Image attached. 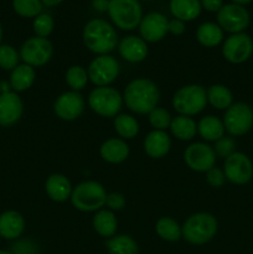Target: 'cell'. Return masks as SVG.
<instances>
[{
    "mask_svg": "<svg viewBox=\"0 0 253 254\" xmlns=\"http://www.w3.org/2000/svg\"><path fill=\"white\" fill-rule=\"evenodd\" d=\"M123 101L129 111L139 116H145L158 107L160 89L151 79L143 77L135 78L126 84Z\"/></svg>",
    "mask_w": 253,
    "mask_h": 254,
    "instance_id": "obj_1",
    "label": "cell"
},
{
    "mask_svg": "<svg viewBox=\"0 0 253 254\" xmlns=\"http://www.w3.org/2000/svg\"><path fill=\"white\" fill-rule=\"evenodd\" d=\"M83 44L92 54L109 55L117 49L119 37L112 24L103 19H92L84 25L82 31Z\"/></svg>",
    "mask_w": 253,
    "mask_h": 254,
    "instance_id": "obj_2",
    "label": "cell"
},
{
    "mask_svg": "<svg viewBox=\"0 0 253 254\" xmlns=\"http://www.w3.org/2000/svg\"><path fill=\"white\" fill-rule=\"evenodd\" d=\"M183 238L193 246H202L215 238L218 231L217 218L208 212H197L189 216L181 226Z\"/></svg>",
    "mask_w": 253,
    "mask_h": 254,
    "instance_id": "obj_3",
    "label": "cell"
},
{
    "mask_svg": "<svg viewBox=\"0 0 253 254\" xmlns=\"http://www.w3.org/2000/svg\"><path fill=\"white\" fill-rule=\"evenodd\" d=\"M107 191L101 183L86 180L74 186L71 195V203L81 212H97L106 206Z\"/></svg>",
    "mask_w": 253,
    "mask_h": 254,
    "instance_id": "obj_4",
    "label": "cell"
},
{
    "mask_svg": "<svg viewBox=\"0 0 253 254\" xmlns=\"http://www.w3.org/2000/svg\"><path fill=\"white\" fill-rule=\"evenodd\" d=\"M171 104L180 116H197L207 106L206 88L200 84H186L180 87L174 93Z\"/></svg>",
    "mask_w": 253,
    "mask_h": 254,
    "instance_id": "obj_5",
    "label": "cell"
},
{
    "mask_svg": "<svg viewBox=\"0 0 253 254\" xmlns=\"http://www.w3.org/2000/svg\"><path fill=\"white\" fill-rule=\"evenodd\" d=\"M88 106L93 113L103 118H114L123 108V96L113 87H96L89 93Z\"/></svg>",
    "mask_w": 253,
    "mask_h": 254,
    "instance_id": "obj_6",
    "label": "cell"
},
{
    "mask_svg": "<svg viewBox=\"0 0 253 254\" xmlns=\"http://www.w3.org/2000/svg\"><path fill=\"white\" fill-rule=\"evenodd\" d=\"M108 15L114 26L131 31L140 24L143 9L138 0H109Z\"/></svg>",
    "mask_w": 253,
    "mask_h": 254,
    "instance_id": "obj_7",
    "label": "cell"
},
{
    "mask_svg": "<svg viewBox=\"0 0 253 254\" xmlns=\"http://www.w3.org/2000/svg\"><path fill=\"white\" fill-rule=\"evenodd\" d=\"M222 122L231 136L245 135L253 127V108L245 102L232 103L225 111Z\"/></svg>",
    "mask_w": 253,
    "mask_h": 254,
    "instance_id": "obj_8",
    "label": "cell"
},
{
    "mask_svg": "<svg viewBox=\"0 0 253 254\" xmlns=\"http://www.w3.org/2000/svg\"><path fill=\"white\" fill-rule=\"evenodd\" d=\"M20 60L22 64L37 68L49 64L54 55V46L49 39L32 36L25 40L20 47Z\"/></svg>",
    "mask_w": 253,
    "mask_h": 254,
    "instance_id": "obj_9",
    "label": "cell"
},
{
    "mask_svg": "<svg viewBox=\"0 0 253 254\" xmlns=\"http://www.w3.org/2000/svg\"><path fill=\"white\" fill-rule=\"evenodd\" d=\"M89 81L96 87H108L118 78L121 73V66L116 57L112 55H99L89 64L88 68Z\"/></svg>",
    "mask_w": 253,
    "mask_h": 254,
    "instance_id": "obj_10",
    "label": "cell"
},
{
    "mask_svg": "<svg viewBox=\"0 0 253 254\" xmlns=\"http://www.w3.org/2000/svg\"><path fill=\"white\" fill-rule=\"evenodd\" d=\"M253 55V40L245 32L232 34L223 41L222 56L233 64H245Z\"/></svg>",
    "mask_w": 253,
    "mask_h": 254,
    "instance_id": "obj_11",
    "label": "cell"
},
{
    "mask_svg": "<svg viewBox=\"0 0 253 254\" xmlns=\"http://www.w3.org/2000/svg\"><path fill=\"white\" fill-rule=\"evenodd\" d=\"M216 158L213 146L203 141H195L184 151V161L188 168L196 173H207L216 165Z\"/></svg>",
    "mask_w": 253,
    "mask_h": 254,
    "instance_id": "obj_12",
    "label": "cell"
},
{
    "mask_svg": "<svg viewBox=\"0 0 253 254\" xmlns=\"http://www.w3.org/2000/svg\"><path fill=\"white\" fill-rule=\"evenodd\" d=\"M251 21L247 9L242 5L226 4L218 10L217 24L223 31L232 34H240L248 27Z\"/></svg>",
    "mask_w": 253,
    "mask_h": 254,
    "instance_id": "obj_13",
    "label": "cell"
},
{
    "mask_svg": "<svg viewBox=\"0 0 253 254\" xmlns=\"http://www.w3.org/2000/svg\"><path fill=\"white\" fill-rule=\"evenodd\" d=\"M223 173L226 180L233 185H246L253 178V163L246 154L236 151L225 159Z\"/></svg>",
    "mask_w": 253,
    "mask_h": 254,
    "instance_id": "obj_14",
    "label": "cell"
},
{
    "mask_svg": "<svg viewBox=\"0 0 253 254\" xmlns=\"http://www.w3.org/2000/svg\"><path fill=\"white\" fill-rule=\"evenodd\" d=\"M86 102L81 92L66 91L60 94L54 103V112L61 121L73 122L83 114Z\"/></svg>",
    "mask_w": 253,
    "mask_h": 254,
    "instance_id": "obj_15",
    "label": "cell"
},
{
    "mask_svg": "<svg viewBox=\"0 0 253 254\" xmlns=\"http://www.w3.org/2000/svg\"><path fill=\"white\" fill-rule=\"evenodd\" d=\"M168 22L165 15L160 12H149L143 16L139 24V34L146 44L161 41L168 34Z\"/></svg>",
    "mask_w": 253,
    "mask_h": 254,
    "instance_id": "obj_16",
    "label": "cell"
},
{
    "mask_svg": "<svg viewBox=\"0 0 253 254\" xmlns=\"http://www.w3.org/2000/svg\"><path fill=\"white\" fill-rule=\"evenodd\" d=\"M24 103L14 91L0 93V127H11L21 119Z\"/></svg>",
    "mask_w": 253,
    "mask_h": 254,
    "instance_id": "obj_17",
    "label": "cell"
},
{
    "mask_svg": "<svg viewBox=\"0 0 253 254\" xmlns=\"http://www.w3.org/2000/svg\"><path fill=\"white\" fill-rule=\"evenodd\" d=\"M119 55L123 60L130 64H139L143 62L148 57L149 47L148 44L136 35H128L119 40V44L117 46Z\"/></svg>",
    "mask_w": 253,
    "mask_h": 254,
    "instance_id": "obj_18",
    "label": "cell"
},
{
    "mask_svg": "<svg viewBox=\"0 0 253 254\" xmlns=\"http://www.w3.org/2000/svg\"><path fill=\"white\" fill-rule=\"evenodd\" d=\"M25 231V218L15 210L0 213V237L7 241L19 240Z\"/></svg>",
    "mask_w": 253,
    "mask_h": 254,
    "instance_id": "obj_19",
    "label": "cell"
},
{
    "mask_svg": "<svg viewBox=\"0 0 253 254\" xmlns=\"http://www.w3.org/2000/svg\"><path fill=\"white\" fill-rule=\"evenodd\" d=\"M146 155L153 159H161L169 154L171 149V138L164 130H151L146 134L143 141Z\"/></svg>",
    "mask_w": 253,
    "mask_h": 254,
    "instance_id": "obj_20",
    "label": "cell"
},
{
    "mask_svg": "<svg viewBox=\"0 0 253 254\" xmlns=\"http://www.w3.org/2000/svg\"><path fill=\"white\" fill-rule=\"evenodd\" d=\"M71 181L63 174H52L45 181V191L47 196L55 202H64L69 200L72 195Z\"/></svg>",
    "mask_w": 253,
    "mask_h": 254,
    "instance_id": "obj_21",
    "label": "cell"
},
{
    "mask_svg": "<svg viewBox=\"0 0 253 254\" xmlns=\"http://www.w3.org/2000/svg\"><path fill=\"white\" fill-rule=\"evenodd\" d=\"M99 154L104 161L109 164H122L129 158L130 148L124 139L109 138L102 143Z\"/></svg>",
    "mask_w": 253,
    "mask_h": 254,
    "instance_id": "obj_22",
    "label": "cell"
},
{
    "mask_svg": "<svg viewBox=\"0 0 253 254\" xmlns=\"http://www.w3.org/2000/svg\"><path fill=\"white\" fill-rule=\"evenodd\" d=\"M92 226L101 237L109 240L116 236L117 230H118V220H117L114 212L109 211L108 208H102V210L94 212L93 218H92Z\"/></svg>",
    "mask_w": 253,
    "mask_h": 254,
    "instance_id": "obj_23",
    "label": "cell"
},
{
    "mask_svg": "<svg viewBox=\"0 0 253 254\" xmlns=\"http://www.w3.org/2000/svg\"><path fill=\"white\" fill-rule=\"evenodd\" d=\"M35 79H36V71L34 67L21 64L10 72L9 83L11 91L20 93L31 88L32 84L35 83Z\"/></svg>",
    "mask_w": 253,
    "mask_h": 254,
    "instance_id": "obj_24",
    "label": "cell"
},
{
    "mask_svg": "<svg viewBox=\"0 0 253 254\" xmlns=\"http://www.w3.org/2000/svg\"><path fill=\"white\" fill-rule=\"evenodd\" d=\"M169 9L174 19L188 22L198 17L202 7H201L200 0H170Z\"/></svg>",
    "mask_w": 253,
    "mask_h": 254,
    "instance_id": "obj_25",
    "label": "cell"
},
{
    "mask_svg": "<svg viewBox=\"0 0 253 254\" xmlns=\"http://www.w3.org/2000/svg\"><path fill=\"white\" fill-rule=\"evenodd\" d=\"M225 126L222 119L216 116H206L198 121L197 134L205 141H217L225 135Z\"/></svg>",
    "mask_w": 253,
    "mask_h": 254,
    "instance_id": "obj_26",
    "label": "cell"
},
{
    "mask_svg": "<svg viewBox=\"0 0 253 254\" xmlns=\"http://www.w3.org/2000/svg\"><path fill=\"white\" fill-rule=\"evenodd\" d=\"M196 40L201 46L213 49L223 42V30L216 22H203L196 30Z\"/></svg>",
    "mask_w": 253,
    "mask_h": 254,
    "instance_id": "obj_27",
    "label": "cell"
},
{
    "mask_svg": "<svg viewBox=\"0 0 253 254\" xmlns=\"http://www.w3.org/2000/svg\"><path fill=\"white\" fill-rule=\"evenodd\" d=\"M170 131L178 140L190 141L197 134V123L193 121L192 117L176 116L173 118L170 124Z\"/></svg>",
    "mask_w": 253,
    "mask_h": 254,
    "instance_id": "obj_28",
    "label": "cell"
},
{
    "mask_svg": "<svg viewBox=\"0 0 253 254\" xmlns=\"http://www.w3.org/2000/svg\"><path fill=\"white\" fill-rule=\"evenodd\" d=\"M207 103L218 111H226L233 103V94L223 84H212L206 89Z\"/></svg>",
    "mask_w": 253,
    "mask_h": 254,
    "instance_id": "obj_29",
    "label": "cell"
},
{
    "mask_svg": "<svg viewBox=\"0 0 253 254\" xmlns=\"http://www.w3.org/2000/svg\"><path fill=\"white\" fill-rule=\"evenodd\" d=\"M155 232L166 242H178L183 238V230L176 220L171 217H160L155 223Z\"/></svg>",
    "mask_w": 253,
    "mask_h": 254,
    "instance_id": "obj_30",
    "label": "cell"
},
{
    "mask_svg": "<svg viewBox=\"0 0 253 254\" xmlns=\"http://www.w3.org/2000/svg\"><path fill=\"white\" fill-rule=\"evenodd\" d=\"M109 254H139L138 243L129 235H116L106 243Z\"/></svg>",
    "mask_w": 253,
    "mask_h": 254,
    "instance_id": "obj_31",
    "label": "cell"
},
{
    "mask_svg": "<svg viewBox=\"0 0 253 254\" xmlns=\"http://www.w3.org/2000/svg\"><path fill=\"white\" fill-rule=\"evenodd\" d=\"M114 130L124 140L134 139L139 134V123L130 114H118L113 121Z\"/></svg>",
    "mask_w": 253,
    "mask_h": 254,
    "instance_id": "obj_32",
    "label": "cell"
},
{
    "mask_svg": "<svg viewBox=\"0 0 253 254\" xmlns=\"http://www.w3.org/2000/svg\"><path fill=\"white\" fill-rule=\"evenodd\" d=\"M64 79L71 91L81 92L86 88L89 82L88 72L81 64H73V66L68 67V69L66 71Z\"/></svg>",
    "mask_w": 253,
    "mask_h": 254,
    "instance_id": "obj_33",
    "label": "cell"
},
{
    "mask_svg": "<svg viewBox=\"0 0 253 254\" xmlns=\"http://www.w3.org/2000/svg\"><path fill=\"white\" fill-rule=\"evenodd\" d=\"M41 0H12V9L19 16L35 19L42 12Z\"/></svg>",
    "mask_w": 253,
    "mask_h": 254,
    "instance_id": "obj_34",
    "label": "cell"
},
{
    "mask_svg": "<svg viewBox=\"0 0 253 254\" xmlns=\"http://www.w3.org/2000/svg\"><path fill=\"white\" fill-rule=\"evenodd\" d=\"M20 54L11 45H0V68L10 71L19 66Z\"/></svg>",
    "mask_w": 253,
    "mask_h": 254,
    "instance_id": "obj_35",
    "label": "cell"
},
{
    "mask_svg": "<svg viewBox=\"0 0 253 254\" xmlns=\"http://www.w3.org/2000/svg\"><path fill=\"white\" fill-rule=\"evenodd\" d=\"M148 119L150 126L153 127L154 130H164L170 128L171 121H173V117L169 113V111H166L165 108H161V107H156L154 108L150 113L148 114Z\"/></svg>",
    "mask_w": 253,
    "mask_h": 254,
    "instance_id": "obj_36",
    "label": "cell"
},
{
    "mask_svg": "<svg viewBox=\"0 0 253 254\" xmlns=\"http://www.w3.org/2000/svg\"><path fill=\"white\" fill-rule=\"evenodd\" d=\"M54 17L50 14H46V12H41L40 15H37L34 19V22H32L35 36L45 37V39H49V36L54 31Z\"/></svg>",
    "mask_w": 253,
    "mask_h": 254,
    "instance_id": "obj_37",
    "label": "cell"
},
{
    "mask_svg": "<svg viewBox=\"0 0 253 254\" xmlns=\"http://www.w3.org/2000/svg\"><path fill=\"white\" fill-rule=\"evenodd\" d=\"M236 148H237V143H236V140L233 139V136L223 135L222 138H220L217 141H215L213 150H215L216 156L226 159L230 155H232L233 153H236Z\"/></svg>",
    "mask_w": 253,
    "mask_h": 254,
    "instance_id": "obj_38",
    "label": "cell"
},
{
    "mask_svg": "<svg viewBox=\"0 0 253 254\" xmlns=\"http://www.w3.org/2000/svg\"><path fill=\"white\" fill-rule=\"evenodd\" d=\"M206 181H207V184L211 188L220 189L225 185V183L227 180H226L225 173H223L222 169L217 168V166H213L212 169H210L206 173Z\"/></svg>",
    "mask_w": 253,
    "mask_h": 254,
    "instance_id": "obj_39",
    "label": "cell"
},
{
    "mask_svg": "<svg viewBox=\"0 0 253 254\" xmlns=\"http://www.w3.org/2000/svg\"><path fill=\"white\" fill-rule=\"evenodd\" d=\"M126 200L124 197L123 193L121 192H111L107 193L106 198V206L109 211L116 212V211H121L126 207Z\"/></svg>",
    "mask_w": 253,
    "mask_h": 254,
    "instance_id": "obj_40",
    "label": "cell"
},
{
    "mask_svg": "<svg viewBox=\"0 0 253 254\" xmlns=\"http://www.w3.org/2000/svg\"><path fill=\"white\" fill-rule=\"evenodd\" d=\"M14 254H37V246L30 240H20L12 246Z\"/></svg>",
    "mask_w": 253,
    "mask_h": 254,
    "instance_id": "obj_41",
    "label": "cell"
},
{
    "mask_svg": "<svg viewBox=\"0 0 253 254\" xmlns=\"http://www.w3.org/2000/svg\"><path fill=\"white\" fill-rule=\"evenodd\" d=\"M186 25L185 22L181 21L179 19H173L169 20L168 22V32L171 35H175V36H180L185 32Z\"/></svg>",
    "mask_w": 253,
    "mask_h": 254,
    "instance_id": "obj_42",
    "label": "cell"
},
{
    "mask_svg": "<svg viewBox=\"0 0 253 254\" xmlns=\"http://www.w3.org/2000/svg\"><path fill=\"white\" fill-rule=\"evenodd\" d=\"M201 7L210 12H218L223 6V0H200Z\"/></svg>",
    "mask_w": 253,
    "mask_h": 254,
    "instance_id": "obj_43",
    "label": "cell"
},
{
    "mask_svg": "<svg viewBox=\"0 0 253 254\" xmlns=\"http://www.w3.org/2000/svg\"><path fill=\"white\" fill-rule=\"evenodd\" d=\"M108 5H109V0H92V7H93L96 11H99V12L108 11Z\"/></svg>",
    "mask_w": 253,
    "mask_h": 254,
    "instance_id": "obj_44",
    "label": "cell"
},
{
    "mask_svg": "<svg viewBox=\"0 0 253 254\" xmlns=\"http://www.w3.org/2000/svg\"><path fill=\"white\" fill-rule=\"evenodd\" d=\"M62 1L63 0H41L42 5H45V6H56V5L61 4Z\"/></svg>",
    "mask_w": 253,
    "mask_h": 254,
    "instance_id": "obj_45",
    "label": "cell"
},
{
    "mask_svg": "<svg viewBox=\"0 0 253 254\" xmlns=\"http://www.w3.org/2000/svg\"><path fill=\"white\" fill-rule=\"evenodd\" d=\"M231 1H232L233 4L242 5V6H245V5L250 4V2H251V1H253V0H231Z\"/></svg>",
    "mask_w": 253,
    "mask_h": 254,
    "instance_id": "obj_46",
    "label": "cell"
},
{
    "mask_svg": "<svg viewBox=\"0 0 253 254\" xmlns=\"http://www.w3.org/2000/svg\"><path fill=\"white\" fill-rule=\"evenodd\" d=\"M0 254H14L11 251H5V250H0Z\"/></svg>",
    "mask_w": 253,
    "mask_h": 254,
    "instance_id": "obj_47",
    "label": "cell"
},
{
    "mask_svg": "<svg viewBox=\"0 0 253 254\" xmlns=\"http://www.w3.org/2000/svg\"><path fill=\"white\" fill-rule=\"evenodd\" d=\"M1 39H2V27L0 25V45H1Z\"/></svg>",
    "mask_w": 253,
    "mask_h": 254,
    "instance_id": "obj_48",
    "label": "cell"
}]
</instances>
